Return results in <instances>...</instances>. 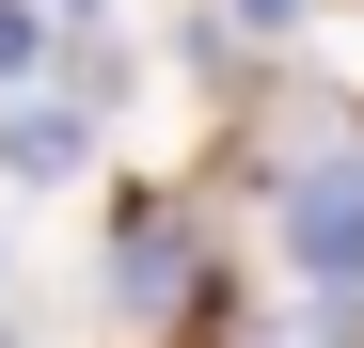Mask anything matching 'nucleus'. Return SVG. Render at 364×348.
Masks as SVG:
<instances>
[{
	"mask_svg": "<svg viewBox=\"0 0 364 348\" xmlns=\"http://www.w3.org/2000/svg\"><path fill=\"white\" fill-rule=\"evenodd\" d=\"M285 254L317 269V285H364V158H317V174H301V206H285Z\"/></svg>",
	"mask_w": 364,
	"mask_h": 348,
	"instance_id": "nucleus-1",
	"label": "nucleus"
},
{
	"mask_svg": "<svg viewBox=\"0 0 364 348\" xmlns=\"http://www.w3.org/2000/svg\"><path fill=\"white\" fill-rule=\"evenodd\" d=\"M237 16H254V32H269V16H285V0H237Z\"/></svg>",
	"mask_w": 364,
	"mask_h": 348,
	"instance_id": "nucleus-2",
	"label": "nucleus"
}]
</instances>
